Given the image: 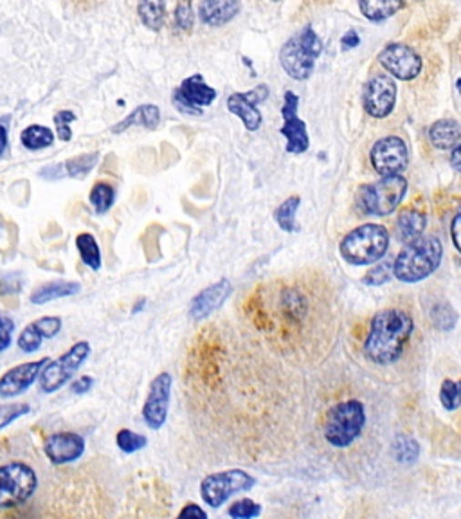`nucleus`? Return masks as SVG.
Returning a JSON list of instances; mask_svg holds the SVG:
<instances>
[{
	"label": "nucleus",
	"instance_id": "1",
	"mask_svg": "<svg viewBox=\"0 0 461 519\" xmlns=\"http://www.w3.org/2000/svg\"><path fill=\"white\" fill-rule=\"evenodd\" d=\"M333 303L324 287L307 280L282 278L256 289L247 301L251 323L283 356L317 358L335 330Z\"/></svg>",
	"mask_w": 461,
	"mask_h": 519
},
{
	"label": "nucleus",
	"instance_id": "2",
	"mask_svg": "<svg viewBox=\"0 0 461 519\" xmlns=\"http://www.w3.org/2000/svg\"><path fill=\"white\" fill-rule=\"evenodd\" d=\"M413 330L415 321L404 308L393 306L379 310L372 319V327L364 341V356L368 361L381 367L396 363L402 358Z\"/></svg>",
	"mask_w": 461,
	"mask_h": 519
},
{
	"label": "nucleus",
	"instance_id": "3",
	"mask_svg": "<svg viewBox=\"0 0 461 519\" xmlns=\"http://www.w3.org/2000/svg\"><path fill=\"white\" fill-rule=\"evenodd\" d=\"M444 245L438 236L427 234L409 242L393 262V275L404 284H418L429 278L442 264Z\"/></svg>",
	"mask_w": 461,
	"mask_h": 519
},
{
	"label": "nucleus",
	"instance_id": "4",
	"mask_svg": "<svg viewBox=\"0 0 461 519\" xmlns=\"http://www.w3.org/2000/svg\"><path fill=\"white\" fill-rule=\"evenodd\" d=\"M339 249L341 256L352 265L377 264L389 249V233L384 225L364 223L350 231Z\"/></svg>",
	"mask_w": 461,
	"mask_h": 519
},
{
	"label": "nucleus",
	"instance_id": "5",
	"mask_svg": "<svg viewBox=\"0 0 461 519\" xmlns=\"http://www.w3.org/2000/svg\"><path fill=\"white\" fill-rule=\"evenodd\" d=\"M366 424V410L361 400H344L332 406L324 419V439L337 449L353 444Z\"/></svg>",
	"mask_w": 461,
	"mask_h": 519
},
{
	"label": "nucleus",
	"instance_id": "6",
	"mask_svg": "<svg viewBox=\"0 0 461 519\" xmlns=\"http://www.w3.org/2000/svg\"><path fill=\"white\" fill-rule=\"evenodd\" d=\"M323 51L321 38L307 26L298 35L291 36L280 51V64L291 78L303 81L313 73L315 60Z\"/></svg>",
	"mask_w": 461,
	"mask_h": 519
},
{
	"label": "nucleus",
	"instance_id": "7",
	"mask_svg": "<svg viewBox=\"0 0 461 519\" xmlns=\"http://www.w3.org/2000/svg\"><path fill=\"white\" fill-rule=\"evenodd\" d=\"M38 489L36 471L20 460L0 465V509H15L33 498Z\"/></svg>",
	"mask_w": 461,
	"mask_h": 519
},
{
	"label": "nucleus",
	"instance_id": "8",
	"mask_svg": "<svg viewBox=\"0 0 461 519\" xmlns=\"http://www.w3.org/2000/svg\"><path fill=\"white\" fill-rule=\"evenodd\" d=\"M405 192L407 181L404 175H385L379 182L361 188L359 208L366 215L387 217L400 206Z\"/></svg>",
	"mask_w": 461,
	"mask_h": 519
},
{
	"label": "nucleus",
	"instance_id": "9",
	"mask_svg": "<svg viewBox=\"0 0 461 519\" xmlns=\"http://www.w3.org/2000/svg\"><path fill=\"white\" fill-rule=\"evenodd\" d=\"M88 356H90V345L87 341H79L58 359L55 361L49 359V363L42 368L38 377L40 389L44 393H55L62 389L79 370V367L88 359Z\"/></svg>",
	"mask_w": 461,
	"mask_h": 519
},
{
	"label": "nucleus",
	"instance_id": "10",
	"mask_svg": "<svg viewBox=\"0 0 461 519\" xmlns=\"http://www.w3.org/2000/svg\"><path fill=\"white\" fill-rule=\"evenodd\" d=\"M254 485L256 480L251 474L240 469H230L206 476L200 483V496L210 507L220 509L232 494L251 491Z\"/></svg>",
	"mask_w": 461,
	"mask_h": 519
},
{
	"label": "nucleus",
	"instance_id": "11",
	"mask_svg": "<svg viewBox=\"0 0 461 519\" xmlns=\"http://www.w3.org/2000/svg\"><path fill=\"white\" fill-rule=\"evenodd\" d=\"M217 98V90L206 83L202 75L186 78L173 92V103L182 114L202 116V109L211 105Z\"/></svg>",
	"mask_w": 461,
	"mask_h": 519
},
{
	"label": "nucleus",
	"instance_id": "12",
	"mask_svg": "<svg viewBox=\"0 0 461 519\" xmlns=\"http://www.w3.org/2000/svg\"><path fill=\"white\" fill-rule=\"evenodd\" d=\"M396 101V83L389 75H375L363 90L364 110L377 119L387 118Z\"/></svg>",
	"mask_w": 461,
	"mask_h": 519
},
{
	"label": "nucleus",
	"instance_id": "13",
	"mask_svg": "<svg viewBox=\"0 0 461 519\" xmlns=\"http://www.w3.org/2000/svg\"><path fill=\"white\" fill-rule=\"evenodd\" d=\"M372 166L379 175H396L405 170L409 161V151L404 143V140L396 136H387L384 140H379L370 151Z\"/></svg>",
	"mask_w": 461,
	"mask_h": 519
},
{
	"label": "nucleus",
	"instance_id": "14",
	"mask_svg": "<svg viewBox=\"0 0 461 519\" xmlns=\"http://www.w3.org/2000/svg\"><path fill=\"white\" fill-rule=\"evenodd\" d=\"M171 384H173V377L168 371L157 375L150 384L149 397L143 406V419L150 430H160L166 422L168 410H169Z\"/></svg>",
	"mask_w": 461,
	"mask_h": 519
},
{
	"label": "nucleus",
	"instance_id": "15",
	"mask_svg": "<svg viewBox=\"0 0 461 519\" xmlns=\"http://www.w3.org/2000/svg\"><path fill=\"white\" fill-rule=\"evenodd\" d=\"M379 64L385 71L402 81L415 79L420 75L422 60L420 57L405 44H389L379 53Z\"/></svg>",
	"mask_w": 461,
	"mask_h": 519
},
{
	"label": "nucleus",
	"instance_id": "16",
	"mask_svg": "<svg viewBox=\"0 0 461 519\" xmlns=\"http://www.w3.org/2000/svg\"><path fill=\"white\" fill-rule=\"evenodd\" d=\"M298 107H300V98L292 90H287L285 103L282 107V116H283L282 134L287 138L289 153H303L310 145L307 125L298 118Z\"/></svg>",
	"mask_w": 461,
	"mask_h": 519
},
{
	"label": "nucleus",
	"instance_id": "17",
	"mask_svg": "<svg viewBox=\"0 0 461 519\" xmlns=\"http://www.w3.org/2000/svg\"><path fill=\"white\" fill-rule=\"evenodd\" d=\"M269 88L267 85H258L249 92H234L228 98V109L230 114L238 116L247 130L256 132L261 127V114L256 109L263 99H267Z\"/></svg>",
	"mask_w": 461,
	"mask_h": 519
},
{
	"label": "nucleus",
	"instance_id": "18",
	"mask_svg": "<svg viewBox=\"0 0 461 519\" xmlns=\"http://www.w3.org/2000/svg\"><path fill=\"white\" fill-rule=\"evenodd\" d=\"M47 363H49V358H44L38 361L22 363V365L9 368L0 377V399L2 400L15 399L22 395L24 391H27L36 382V379L40 377V371Z\"/></svg>",
	"mask_w": 461,
	"mask_h": 519
},
{
	"label": "nucleus",
	"instance_id": "19",
	"mask_svg": "<svg viewBox=\"0 0 461 519\" xmlns=\"http://www.w3.org/2000/svg\"><path fill=\"white\" fill-rule=\"evenodd\" d=\"M44 452L55 465L73 463L85 452V439L71 431L53 433L44 442Z\"/></svg>",
	"mask_w": 461,
	"mask_h": 519
},
{
	"label": "nucleus",
	"instance_id": "20",
	"mask_svg": "<svg viewBox=\"0 0 461 519\" xmlns=\"http://www.w3.org/2000/svg\"><path fill=\"white\" fill-rule=\"evenodd\" d=\"M62 317L58 316H46L40 317L36 321H31L18 336L16 345L22 352L26 354H33L42 347L44 339H51L55 336H58V332L62 330Z\"/></svg>",
	"mask_w": 461,
	"mask_h": 519
},
{
	"label": "nucleus",
	"instance_id": "21",
	"mask_svg": "<svg viewBox=\"0 0 461 519\" xmlns=\"http://www.w3.org/2000/svg\"><path fill=\"white\" fill-rule=\"evenodd\" d=\"M230 291H232V285H230L228 278H222L220 282L206 287L202 293H199L197 296L191 299L190 316L193 319H206V317H210L230 296Z\"/></svg>",
	"mask_w": 461,
	"mask_h": 519
},
{
	"label": "nucleus",
	"instance_id": "22",
	"mask_svg": "<svg viewBox=\"0 0 461 519\" xmlns=\"http://www.w3.org/2000/svg\"><path fill=\"white\" fill-rule=\"evenodd\" d=\"M241 9L240 0H202L199 15L210 27H220L230 22Z\"/></svg>",
	"mask_w": 461,
	"mask_h": 519
},
{
	"label": "nucleus",
	"instance_id": "23",
	"mask_svg": "<svg viewBox=\"0 0 461 519\" xmlns=\"http://www.w3.org/2000/svg\"><path fill=\"white\" fill-rule=\"evenodd\" d=\"M461 127L456 119H440L429 130L431 143L440 150H451L460 145Z\"/></svg>",
	"mask_w": 461,
	"mask_h": 519
},
{
	"label": "nucleus",
	"instance_id": "24",
	"mask_svg": "<svg viewBox=\"0 0 461 519\" xmlns=\"http://www.w3.org/2000/svg\"><path fill=\"white\" fill-rule=\"evenodd\" d=\"M79 291H81V285H79L77 282H64V280H58V282H49V284L40 285V287L29 296V301H31L33 305H44V303H49V301H55V299L75 296Z\"/></svg>",
	"mask_w": 461,
	"mask_h": 519
},
{
	"label": "nucleus",
	"instance_id": "25",
	"mask_svg": "<svg viewBox=\"0 0 461 519\" xmlns=\"http://www.w3.org/2000/svg\"><path fill=\"white\" fill-rule=\"evenodd\" d=\"M159 121H160L159 107H155V105H141L128 118H125L121 123H118L112 129V132L119 134V132H123V130H127L130 127H143V129H149V130H155Z\"/></svg>",
	"mask_w": 461,
	"mask_h": 519
},
{
	"label": "nucleus",
	"instance_id": "26",
	"mask_svg": "<svg viewBox=\"0 0 461 519\" xmlns=\"http://www.w3.org/2000/svg\"><path fill=\"white\" fill-rule=\"evenodd\" d=\"M427 225V219L418 210H404L396 221V231L402 242L409 244L424 234Z\"/></svg>",
	"mask_w": 461,
	"mask_h": 519
},
{
	"label": "nucleus",
	"instance_id": "27",
	"mask_svg": "<svg viewBox=\"0 0 461 519\" xmlns=\"http://www.w3.org/2000/svg\"><path fill=\"white\" fill-rule=\"evenodd\" d=\"M20 143L24 149L36 151V150L49 149L55 143V134L51 129L44 125H29L20 134Z\"/></svg>",
	"mask_w": 461,
	"mask_h": 519
},
{
	"label": "nucleus",
	"instance_id": "28",
	"mask_svg": "<svg viewBox=\"0 0 461 519\" xmlns=\"http://www.w3.org/2000/svg\"><path fill=\"white\" fill-rule=\"evenodd\" d=\"M404 0H359V7L368 20L381 22L400 11Z\"/></svg>",
	"mask_w": 461,
	"mask_h": 519
},
{
	"label": "nucleus",
	"instance_id": "29",
	"mask_svg": "<svg viewBox=\"0 0 461 519\" xmlns=\"http://www.w3.org/2000/svg\"><path fill=\"white\" fill-rule=\"evenodd\" d=\"M141 22L150 31H160L166 20V0H139L138 5Z\"/></svg>",
	"mask_w": 461,
	"mask_h": 519
},
{
	"label": "nucleus",
	"instance_id": "30",
	"mask_svg": "<svg viewBox=\"0 0 461 519\" xmlns=\"http://www.w3.org/2000/svg\"><path fill=\"white\" fill-rule=\"evenodd\" d=\"M77 247L81 256V262L92 271L101 269V251L97 240L90 233H79L77 236Z\"/></svg>",
	"mask_w": 461,
	"mask_h": 519
},
{
	"label": "nucleus",
	"instance_id": "31",
	"mask_svg": "<svg viewBox=\"0 0 461 519\" xmlns=\"http://www.w3.org/2000/svg\"><path fill=\"white\" fill-rule=\"evenodd\" d=\"M302 206V199L298 195L289 197L285 202H282V206H278V210L274 212V221L278 225L287 231V233H298L300 225L296 223V213Z\"/></svg>",
	"mask_w": 461,
	"mask_h": 519
},
{
	"label": "nucleus",
	"instance_id": "32",
	"mask_svg": "<svg viewBox=\"0 0 461 519\" xmlns=\"http://www.w3.org/2000/svg\"><path fill=\"white\" fill-rule=\"evenodd\" d=\"M431 321L442 332H451L458 323V312L449 301H442L431 308Z\"/></svg>",
	"mask_w": 461,
	"mask_h": 519
},
{
	"label": "nucleus",
	"instance_id": "33",
	"mask_svg": "<svg viewBox=\"0 0 461 519\" xmlns=\"http://www.w3.org/2000/svg\"><path fill=\"white\" fill-rule=\"evenodd\" d=\"M114 199H116V190L107 182L94 184V188L88 195V201H90V204L97 215L107 213L112 208Z\"/></svg>",
	"mask_w": 461,
	"mask_h": 519
},
{
	"label": "nucleus",
	"instance_id": "34",
	"mask_svg": "<svg viewBox=\"0 0 461 519\" xmlns=\"http://www.w3.org/2000/svg\"><path fill=\"white\" fill-rule=\"evenodd\" d=\"M393 456L400 463H415L420 456V447L413 437L398 435L393 442Z\"/></svg>",
	"mask_w": 461,
	"mask_h": 519
},
{
	"label": "nucleus",
	"instance_id": "35",
	"mask_svg": "<svg viewBox=\"0 0 461 519\" xmlns=\"http://www.w3.org/2000/svg\"><path fill=\"white\" fill-rule=\"evenodd\" d=\"M97 157L99 153L94 151V153H85V155H79V157H75V159H69L67 162L60 164L62 170H64V175H69V177H85L97 162Z\"/></svg>",
	"mask_w": 461,
	"mask_h": 519
},
{
	"label": "nucleus",
	"instance_id": "36",
	"mask_svg": "<svg viewBox=\"0 0 461 519\" xmlns=\"http://www.w3.org/2000/svg\"><path fill=\"white\" fill-rule=\"evenodd\" d=\"M440 400L447 411H455L460 408V384L453 379H446L440 389Z\"/></svg>",
	"mask_w": 461,
	"mask_h": 519
},
{
	"label": "nucleus",
	"instance_id": "37",
	"mask_svg": "<svg viewBox=\"0 0 461 519\" xmlns=\"http://www.w3.org/2000/svg\"><path fill=\"white\" fill-rule=\"evenodd\" d=\"M116 442H118V447L123 451V452H136V451H141L145 445L149 444V439L145 435H139V433H134L130 430H121L116 437Z\"/></svg>",
	"mask_w": 461,
	"mask_h": 519
},
{
	"label": "nucleus",
	"instance_id": "38",
	"mask_svg": "<svg viewBox=\"0 0 461 519\" xmlns=\"http://www.w3.org/2000/svg\"><path fill=\"white\" fill-rule=\"evenodd\" d=\"M31 413L29 404H2L0 406V430L13 424L16 419Z\"/></svg>",
	"mask_w": 461,
	"mask_h": 519
},
{
	"label": "nucleus",
	"instance_id": "39",
	"mask_svg": "<svg viewBox=\"0 0 461 519\" xmlns=\"http://www.w3.org/2000/svg\"><path fill=\"white\" fill-rule=\"evenodd\" d=\"M260 514H261V507H260L256 502L249 500V498L240 500V502H234L230 507V518L249 519L256 518V516H260Z\"/></svg>",
	"mask_w": 461,
	"mask_h": 519
},
{
	"label": "nucleus",
	"instance_id": "40",
	"mask_svg": "<svg viewBox=\"0 0 461 519\" xmlns=\"http://www.w3.org/2000/svg\"><path fill=\"white\" fill-rule=\"evenodd\" d=\"M175 22L182 31H191L195 26V15L191 0H180L175 9Z\"/></svg>",
	"mask_w": 461,
	"mask_h": 519
},
{
	"label": "nucleus",
	"instance_id": "41",
	"mask_svg": "<svg viewBox=\"0 0 461 519\" xmlns=\"http://www.w3.org/2000/svg\"><path fill=\"white\" fill-rule=\"evenodd\" d=\"M77 119L75 112L71 110H60L55 116V125H56V132H58V140L60 141H71L73 140V130H71V123Z\"/></svg>",
	"mask_w": 461,
	"mask_h": 519
},
{
	"label": "nucleus",
	"instance_id": "42",
	"mask_svg": "<svg viewBox=\"0 0 461 519\" xmlns=\"http://www.w3.org/2000/svg\"><path fill=\"white\" fill-rule=\"evenodd\" d=\"M13 332H15V321L9 316L0 314V354L11 347Z\"/></svg>",
	"mask_w": 461,
	"mask_h": 519
},
{
	"label": "nucleus",
	"instance_id": "43",
	"mask_svg": "<svg viewBox=\"0 0 461 519\" xmlns=\"http://www.w3.org/2000/svg\"><path fill=\"white\" fill-rule=\"evenodd\" d=\"M389 278H391V265L381 264L374 271H370L363 282L366 285H384L385 282H389Z\"/></svg>",
	"mask_w": 461,
	"mask_h": 519
},
{
	"label": "nucleus",
	"instance_id": "44",
	"mask_svg": "<svg viewBox=\"0 0 461 519\" xmlns=\"http://www.w3.org/2000/svg\"><path fill=\"white\" fill-rule=\"evenodd\" d=\"M22 278L16 273H9V275H2L0 276V295H15L22 289Z\"/></svg>",
	"mask_w": 461,
	"mask_h": 519
},
{
	"label": "nucleus",
	"instance_id": "45",
	"mask_svg": "<svg viewBox=\"0 0 461 519\" xmlns=\"http://www.w3.org/2000/svg\"><path fill=\"white\" fill-rule=\"evenodd\" d=\"M92 384H94V379L88 377V375H83V377H79V379H77V380L73 382L71 389H73V393H77V395H83V393H87V391L92 388Z\"/></svg>",
	"mask_w": 461,
	"mask_h": 519
},
{
	"label": "nucleus",
	"instance_id": "46",
	"mask_svg": "<svg viewBox=\"0 0 461 519\" xmlns=\"http://www.w3.org/2000/svg\"><path fill=\"white\" fill-rule=\"evenodd\" d=\"M179 518H208V514H206V511H202L199 505L188 503V505L179 513Z\"/></svg>",
	"mask_w": 461,
	"mask_h": 519
},
{
	"label": "nucleus",
	"instance_id": "47",
	"mask_svg": "<svg viewBox=\"0 0 461 519\" xmlns=\"http://www.w3.org/2000/svg\"><path fill=\"white\" fill-rule=\"evenodd\" d=\"M359 44H361V40H359V35H357L355 31H348V33L343 36V49H344V51L353 49V47H357Z\"/></svg>",
	"mask_w": 461,
	"mask_h": 519
},
{
	"label": "nucleus",
	"instance_id": "48",
	"mask_svg": "<svg viewBox=\"0 0 461 519\" xmlns=\"http://www.w3.org/2000/svg\"><path fill=\"white\" fill-rule=\"evenodd\" d=\"M460 221L461 215L460 213H456L455 215V219H453V225H451V234H453V244H455V247L460 251V238H458V234H460Z\"/></svg>",
	"mask_w": 461,
	"mask_h": 519
},
{
	"label": "nucleus",
	"instance_id": "49",
	"mask_svg": "<svg viewBox=\"0 0 461 519\" xmlns=\"http://www.w3.org/2000/svg\"><path fill=\"white\" fill-rule=\"evenodd\" d=\"M453 153H451V166L455 168V171H460L461 170V150L460 145L453 147Z\"/></svg>",
	"mask_w": 461,
	"mask_h": 519
},
{
	"label": "nucleus",
	"instance_id": "50",
	"mask_svg": "<svg viewBox=\"0 0 461 519\" xmlns=\"http://www.w3.org/2000/svg\"><path fill=\"white\" fill-rule=\"evenodd\" d=\"M7 150V130L4 125H0V157L5 153Z\"/></svg>",
	"mask_w": 461,
	"mask_h": 519
},
{
	"label": "nucleus",
	"instance_id": "51",
	"mask_svg": "<svg viewBox=\"0 0 461 519\" xmlns=\"http://www.w3.org/2000/svg\"><path fill=\"white\" fill-rule=\"evenodd\" d=\"M138 303H139V305H138V306H134V314H136V312H139V310H141V308H143V306H145V303H147V299H139V301H138Z\"/></svg>",
	"mask_w": 461,
	"mask_h": 519
},
{
	"label": "nucleus",
	"instance_id": "52",
	"mask_svg": "<svg viewBox=\"0 0 461 519\" xmlns=\"http://www.w3.org/2000/svg\"><path fill=\"white\" fill-rule=\"evenodd\" d=\"M274 2H278V0H274Z\"/></svg>",
	"mask_w": 461,
	"mask_h": 519
}]
</instances>
